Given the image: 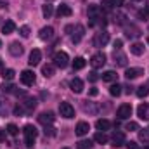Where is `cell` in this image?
<instances>
[{"mask_svg": "<svg viewBox=\"0 0 149 149\" xmlns=\"http://www.w3.org/2000/svg\"><path fill=\"white\" fill-rule=\"evenodd\" d=\"M23 132H24V142H26V146L31 148V146L35 144V139H37V135H38L37 128H35L33 125H24Z\"/></svg>", "mask_w": 149, "mask_h": 149, "instance_id": "6da1fadb", "label": "cell"}, {"mask_svg": "<svg viewBox=\"0 0 149 149\" xmlns=\"http://www.w3.org/2000/svg\"><path fill=\"white\" fill-rule=\"evenodd\" d=\"M68 64H70V56H68L66 52L61 50V52H56V54H54V66L64 70Z\"/></svg>", "mask_w": 149, "mask_h": 149, "instance_id": "7a4b0ae2", "label": "cell"}, {"mask_svg": "<svg viewBox=\"0 0 149 149\" xmlns=\"http://www.w3.org/2000/svg\"><path fill=\"white\" fill-rule=\"evenodd\" d=\"M59 113L63 118H74V108L70 104V102H61L59 104Z\"/></svg>", "mask_w": 149, "mask_h": 149, "instance_id": "3957f363", "label": "cell"}, {"mask_svg": "<svg viewBox=\"0 0 149 149\" xmlns=\"http://www.w3.org/2000/svg\"><path fill=\"white\" fill-rule=\"evenodd\" d=\"M90 64H92V68H95V70L102 68V66L106 64V56H104L102 52H97V54H94V56L90 57Z\"/></svg>", "mask_w": 149, "mask_h": 149, "instance_id": "277c9868", "label": "cell"}, {"mask_svg": "<svg viewBox=\"0 0 149 149\" xmlns=\"http://www.w3.org/2000/svg\"><path fill=\"white\" fill-rule=\"evenodd\" d=\"M109 42V33L108 31H99V33H95V37H94V45L95 47H104L106 43Z\"/></svg>", "mask_w": 149, "mask_h": 149, "instance_id": "5b68a950", "label": "cell"}, {"mask_svg": "<svg viewBox=\"0 0 149 149\" xmlns=\"http://www.w3.org/2000/svg\"><path fill=\"white\" fill-rule=\"evenodd\" d=\"M116 116H118L120 120L130 118V116H132V106H130V104H121V106L118 108V111H116Z\"/></svg>", "mask_w": 149, "mask_h": 149, "instance_id": "8992f818", "label": "cell"}, {"mask_svg": "<svg viewBox=\"0 0 149 149\" xmlns=\"http://www.w3.org/2000/svg\"><path fill=\"white\" fill-rule=\"evenodd\" d=\"M54 120H56V116H54V113L52 111H43L40 116H38V121L42 123V125H52L54 123Z\"/></svg>", "mask_w": 149, "mask_h": 149, "instance_id": "52a82bcc", "label": "cell"}, {"mask_svg": "<svg viewBox=\"0 0 149 149\" xmlns=\"http://www.w3.org/2000/svg\"><path fill=\"white\" fill-rule=\"evenodd\" d=\"M21 81H23L26 87L33 85V83H35V73H33V71H30V70H24V71L21 73Z\"/></svg>", "mask_w": 149, "mask_h": 149, "instance_id": "ba28073f", "label": "cell"}, {"mask_svg": "<svg viewBox=\"0 0 149 149\" xmlns=\"http://www.w3.org/2000/svg\"><path fill=\"white\" fill-rule=\"evenodd\" d=\"M23 52H24V49H23V45H21L19 42H12V43L9 45V54H10V56L19 57Z\"/></svg>", "mask_w": 149, "mask_h": 149, "instance_id": "9c48e42d", "label": "cell"}, {"mask_svg": "<svg viewBox=\"0 0 149 149\" xmlns=\"http://www.w3.org/2000/svg\"><path fill=\"white\" fill-rule=\"evenodd\" d=\"M141 74H144V70H142V68H128V70L125 71L127 80H135V78H139Z\"/></svg>", "mask_w": 149, "mask_h": 149, "instance_id": "30bf717a", "label": "cell"}, {"mask_svg": "<svg viewBox=\"0 0 149 149\" xmlns=\"http://www.w3.org/2000/svg\"><path fill=\"white\" fill-rule=\"evenodd\" d=\"M88 130H90V125H88L87 121H80V123L76 125V128H74V134H76L78 137H81V135H87Z\"/></svg>", "mask_w": 149, "mask_h": 149, "instance_id": "8fae6325", "label": "cell"}, {"mask_svg": "<svg viewBox=\"0 0 149 149\" xmlns=\"http://www.w3.org/2000/svg\"><path fill=\"white\" fill-rule=\"evenodd\" d=\"M111 139H113V148H121L125 144V134L123 132H114Z\"/></svg>", "mask_w": 149, "mask_h": 149, "instance_id": "7c38bea8", "label": "cell"}, {"mask_svg": "<svg viewBox=\"0 0 149 149\" xmlns=\"http://www.w3.org/2000/svg\"><path fill=\"white\" fill-rule=\"evenodd\" d=\"M113 59H114V64L116 66H127V56L125 54H121L120 50H114V54H113Z\"/></svg>", "mask_w": 149, "mask_h": 149, "instance_id": "4fadbf2b", "label": "cell"}, {"mask_svg": "<svg viewBox=\"0 0 149 149\" xmlns=\"http://www.w3.org/2000/svg\"><path fill=\"white\" fill-rule=\"evenodd\" d=\"M141 33H142V31H141L137 26H134V24H130V26L125 24V35H127V37L137 38V37H141Z\"/></svg>", "mask_w": 149, "mask_h": 149, "instance_id": "5bb4252c", "label": "cell"}, {"mask_svg": "<svg viewBox=\"0 0 149 149\" xmlns=\"http://www.w3.org/2000/svg\"><path fill=\"white\" fill-rule=\"evenodd\" d=\"M83 35H85V28H83L81 24H76L74 33H73V37H71V42H73V43H78V42L83 38Z\"/></svg>", "mask_w": 149, "mask_h": 149, "instance_id": "9a60e30c", "label": "cell"}, {"mask_svg": "<svg viewBox=\"0 0 149 149\" xmlns=\"http://www.w3.org/2000/svg\"><path fill=\"white\" fill-rule=\"evenodd\" d=\"M52 37H54V28L52 26H45V28L40 30V40L47 42V40H50Z\"/></svg>", "mask_w": 149, "mask_h": 149, "instance_id": "2e32d148", "label": "cell"}, {"mask_svg": "<svg viewBox=\"0 0 149 149\" xmlns=\"http://www.w3.org/2000/svg\"><path fill=\"white\" fill-rule=\"evenodd\" d=\"M40 61H42V52H40L38 49H33V50H31V54H30V61H28V63H30V66H37Z\"/></svg>", "mask_w": 149, "mask_h": 149, "instance_id": "e0dca14e", "label": "cell"}, {"mask_svg": "<svg viewBox=\"0 0 149 149\" xmlns=\"http://www.w3.org/2000/svg\"><path fill=\"white\" fill-rule=\"evenodd\" d=\"M71 14H73V10H71L70 5H66V3H61L59 5V9H57V16L59 17H70Z\"/></svg>", "mask_w": 149, "mask_h": 149, "instance_id": "ac0fdd59", "label": "cell"}, {"mask_svg": "<svg viewBox=\"0 0 149 149\" xmlns=\"http://www.w3.org/2000/svg\"><path fill=\"white\" fill-rule=\"evenodd\" d=\"M70 87H71V90H73L74 94L83 92V81H81L80 78H73V80L70 81Z\"/></svg>", "mask_w": 149, "mask_h": 149, "instance_id": "d6986e66", "label": "cell"}, {"mask_svg": "<svg viewBox=\"0 0 149 149\" xmlns=\"http://www.w3.org/2000/svg\"><path fill=\"white\" fill-rule=\"evenodd\" d=\"M137 114L141 120H149V104H141L137 108Z\"/></svg>", "mask_w": 149, "mask_h": 149, "instance_id": "ffe728a7", "label": "cell"}, {"mask_svg": "<svg viewBox=\"0 0 149 149\" xmlns=\"http://www.w3.org/2000/svg\"><path fill=\"white\" fill-rule=\"evenodd\" d=\"M54 73H56V66H54V64H43V66H42V74H43L45 78L54 76Z\"/></svg>", "mask_w": 149, "mask_h": 149, "instance_id": "44dd1931", "label": "cell"}, {"mask_svg": "<svg viewBox=\"0 0 149 149\" xmlns=\"http://www.w3.org/2000/svg\"><path fill=\"white\" fill-rule=\"evenodd\" d=\"M14 30H16V24H14V21H5V23L2 24V33H5V35H10V33H14Z\"/></svg>", "mask_w": 149, "mask_h": 149, "instance_id": "7402d4cb", "label": "cell"}, {"mask_svg": "<svg viewBox=\"0 0 149 149\" xmlns=\"http://www.w3.org/2000/svg\"><path fill=\"white\" fill-rule=\"evenodd\" d=\"M130 52H132L134 56H142V54H144V45L139 43V42H135V43L130 45Z\"/></svg>", "mask_w": 149, "mask_h": 149, "instance_id": "603a6c76", "label": "cell"}, {"mask_svg": "<svg viewBox=\"0 0 149 149\" xmlns=\"http://www.w3.org/2000/svg\"><path fill=\"white\" fill-rule=\"evenodd\" d=\"M102 80H104V81H108V83H113V81H116V80H118V74H116V71L109 70V71L102 73Z\"/></svg>", "mask_w": 149, "mask_h": 149, "instance_id": "cb8c5ba5", "label": "cell"}, {"mask_svg": "<svg viewBox=\"0 0 149 149\" xmlns=\"http://www.w3.org/2000/svg\"><path fill=\"white\" fill-rule=\"evenodd\" d=\"M95 127H97L99 130H102V132H104V130H109V128H111V121H109V120H104V118H102V120H97Z\"/></svg>", "mask_w": 149, "mask_h": 149, "instance_id": "d4e9b609", "label": "cell"}, {"mask_svg": "<svg viewBox=\"0 0 149 149\" xmlns=\"http://www.w3.org/2000/svg\"><path fill=\"white\" fill-rule=\"evenodd\" d=\"M35 106H37V101H35V99H31V97H26V99H24V102H23V108L26 109V113L31 111V109H35Z\"/></svg>", "mask_w": 149, "mask_h": 149, "instance_id": "484cf974", "label": "cell"}, {"mask_svg": "<svg viewBox=\"0 0 149 149\" xmlns=\"http://www.w3.org/2000/svg\"><path fill=\"white\" fill-rule=\"evenodd\" d=\"M94 141H95L97 144H106V142H108V135H106L104 132H97V134L94 135Z\"/></svg>", "mask_w": 149, "mask_h": 149, "instance_id": "4316f807", "label": "cell"}, {"mask_svg": "<svg viewBox=\"0 0 149 149\" xmlns=\"http://www.w3.org/2000/svg\"><path fill=\"white\" fill-rule=\"evenodd\" d=\"M121 85H118V83H113L111 87H109V94H111L113 97H118V95H121Z\"/></svg>", "mask_w": 149, "mask_h": 149, "instance_id": "83f0119b", "label": "cell"}, {"mask_svg": "<svg viewBox=\"0 0 149 149\" xmlns=\"http://www.w3.org/2000/svg\"><path fill=\"white\" fill-rule=\"evenodd\" d=\"M83 109H85L87 113H92V114H95L99 108H97L94 102H88V101H85V102H83Z\"/></svg>", "mask_w": 149, "mask_h": 149, "instance_id": "f1b7e54d", "label": "cell"}, {"mask_svg": "<svg viewBox=\"0 0 149 149\" xmlns=\"http://www.w3.org/2000/svg\"><path fill=\"white\" fill-rule=\"evenodd\" d=\"M92 146H94V144H92L90 139H83V141H80V142L76 144V149H90Z\"/></svg>", "mask_w": 149, "mask_h": 149, "instance_id": "f546056e", "label": "cell"}, {"mask_svg": "<svg viewBox=\"0 0 149 149\" xmlns=\"http://www.w3.org/2000/svg\"><path fill=\"white\" fill-rule=\"evenodd\" d=\"M83 68H85V59L83 57H74L73 70H83Z\"/></svg>", "mask_w": 149, "mask_h": 149, "instance_id": "4dcf8cb0", "label": "cell"}, {"mask_svg": "<svg viewBox=\"0 0 149 149\" xmlns=\"http://www.w3.org/2000/svg\"><path fill=\"white\" fill-rule=\"evenodd\" d=\"M148 95H149V87L148 85H142V87L137 88V97L142 99V97H148Z\"/></svg>", "mask_w": 149, "mask_h": 149, "instance_id": "1f68e13d", "label": "cell"}, {"mask_svg": "<svg viewBox=\"0 0 149 149\" xmlns=\"http://www.w3.org/2000/svg\"><path fill=\"white\" fill-rule=\"evenodd\" d=\"M52 12H54V9H52V5H50V3H45V5L42 7V14H43V17H50V16H52Z\"/></svg>", "mask_w": 149, "mask_h": 149, "instance_id": "d6a6232c", "label": "cell"}, {"mask_svg": "<svg viewBox=\"0 0 149 149\" xmlns=\"http://www.w3.org/2000/svg\"><path fill=\"white\" fill-rule=\"evenodd\" d=\"M14 70H10V68H7V70H5V68H3V70H2V78H3V80H12V78H14Z\"/></svg>", "mask_w": 149, "mask_h": 149, "instance_id": "836d02e7", "label": "cell"}, {"mask_svg": "<svg viewBox=\"0 0 149 149\" xmlns=\"http://www.w3.org/2000/svg\"><path fill=\"white\" fill-rule=\"evenodd\" d=\"M2 92H3V94H14V92H16V87H14L12 83H3V85H2Z\"/></svg>", "mask_w": 149, "mask_h": 149, "instance_id": "e575fe53", "label": "cell"}, {"mask_svg": "<svg viewBox=\"0 0 149 149\" xmlns=\"http://www.w3.org/2000/svg\"><path fill=\"white\" fill-rule=\"evenodd\" d=\"M101 10L111 12V10H113V3H111V0H102V3H101Z\"/></svg>", "mask_w": 149, "mask_h": 149, "instance_id": "d590c367", "label": "cell"}, {"mask_svg": "<svg viewBox=\"0 0 149 149\" xmlns=\"http://www.w3.org/2000/svg\"><path fill=\"white\" fill-rule=\"evenodd\" d=\"M12 113H14L16 116H23V114L26 113V109L23 108V104H17V106H14V109H12Z\"/></svg>", "mask_w": 149, "mask_h": 149, "instance_id": "8d00e7d4", "label": "cell"}, {"mask_svg": "<svg viewBox=\"0 0 149 149\" xmlns=\"http://www.w3.org/2000/svg\"><path fill=\"white\" fill-rule=\"evenodd\" d=\"M139 139L142 142H149V130H139Z\"/></svg>", "mask_w": 149, "mask_h": 149, "instance_id": "74e56055", "label": "cell"}, {"mask_svg": "<svg viewBox=\"0 0 149 149\" xmlns=\"http://www.w3.org/2000/svg\"><path fill=\"white\" fill-rule=\"evenodd\" d=\"M7 132H9L10 135H17V132H19V128H17V127H16L14 123H9V125H7Z\"/></svg>", "mask_w": 149, "mask_h": 149, "instance_id": "f35d334b", "label": "cell"}, {"mask_svg": "<svg viewBox=\"0 0 149 149\" xmlns=\"http://www.w3.org/2000/svg\"><path fill=\"white\" fill-rule=\"evenodd\" d=\"M19 35L23 38H28L30 37V28H28V26H21V28H19Z\"/></svg>", "mask_w": 149, "mask_h": 149, "instance_id": "ab89813d", "label": "cell"}, {"mask_svg": "<svg viewBox=\"0 0 149 149\" xmlns=\"http://www.w3.org/2000/svg\"><path fill=\"white\" fill-rule=\"evenodd\" d=\"M127 130H130V132H134V130H139V125L135 123V121H130V123H127V127H125Z\"/></svg>", "mask_w": 149, "mask_h": 149, "instance_id": "60d3db41", "label": "cell"}, {"mask_svg": "<svg viewBox=\"0 0 149 149\" xmlns=\"http://www.w3.org/2000/svg\"><path fill=\"white\" fill-rule=\"evenodd\" d=\"M88 80L90 81H97L99 80V74L95 73V71H92V73H88Z\"/></svg>", "mask_w": 149, "mask_h": 149, "instance_id": "b9f144b4", "label": "cell"}, {"mask_svg": "<svg viewBox=\"0 0 149 149\" xmlns=\"http://www.w3.org/2000/svg\"><path fill=\"white\" fill-rule=\"evenodd\" d=\"M113 7H121L123 3H125V0H111Z\"/></svg>", "mask_w": 149, "mask_h": 149, "instance_id": "7bdbcfd3", "label": "cell"}, {"mask_svg": "<svg viewBox=\"0 0 149 149\" xmlns=\"http://www.w3.org/2000/svg\"><path fill=\"white\" fill-rule=\"evenodd\" d=\"M121 45H123V42H121V40H114V50H120V49H121Z\"/></svg>", "mask_w": 149, "mask_h": 149, "instance_id": "ee69618b", "label": "cell"}, {"mask_svg": "<svg viewBox=\"0 0 149 149\" xmlns=\"http://www.w3.org/2000/svg\"><path fill=\"white\" fill-rule=\"evenodd\" d=\"M47 134H49V135H56V132H54L52 127H45V135H47Z\"/></svg>", "mask_w": 149, "mask_h": 149, "instance_id": "f6af8a7d", "label": "cell"}, {"mask_svg": "<svg viewBox=\"0 0 149 149\" xmlns=\"http://www.w3.org/2000/svg\"><path fill=\"white\" fill-rule=\"evenodd\" d=\"M127 148L128 149H139V146H137V142H127Z\"/></svg>", "mask_w": 149, "mask_h": 149, "instance_id": "bcb514c9", "label": "cell"}, {"mask_svg": "<svg viewBox=\"0 0 149 149\" xmlns=\"http://www.w3.org/2000/svg\"><path fill=\"white\" fill-rule=\"evenodd\" d=\"M88 94H90L92 97H95V95L99 94V90H97V88H90V90H88Z\"/></svg>", "mask_w": 149, "mask_h": 149, "instance_id": "7dc6e473", "label": "cell"}, {"mask_svg": "<svg viewBox=\"0 0 149 149\" xmlns=\"http://www.w3.org/2000/svg\"><path fill=\"white\" fill-rule=\"evenodd\" d=\"M3 139H5V134H3V130H2V128H0V142H2V141H3Z\"/></svg>", "mask_w": 149, "mask_h": 149, "instance_id": "c3c4849f", "label": "cell"}, {"mask_svg": "<svg viewBox=\"0 0 149 149\" xmlns=\"http://www.w3.org/2000/svg\"><path fill=\"white\" fill-rule=\"evenodd\" d=\"M5 5H7V2H2V0H0V9H3Z\"/></svg>", "mask_w": 149, "mask_h": 149, "instance_id": "681fc988", "label": "cell"}, {"mask_svg": "<svg viewBox=\"0 0 149 149\" xmlns=\"http://www.w3.org/2000/svg\"><path fill=\"white\" fill-rule=\"evenodd\" d=\"M144 12H146V16L149 17V5H146V10H144Z\"/></svg>", "mask_w": 149, "mask_h": 149, "instance_id": "f907efd6", "label": "cell"}, {"mask_svg": "<svg viewBox=\"0 0 149 149\" xmlns=\"http://www.w3.org/2000/svg\"><path fill=\"white\" fill-rule=\"evenodd\" d=\"M0 47H2V40H0Z\"/></svg>", "mask_w": 149, "mask_h": 149, "instance_id": "816d5d0a", "label": "cell"}, {"mask_svg": "<svg viewBox=\"0 0 149 149\" xmlns=\"http://www.w3.org/2000/svg\"><path fill=\"white\" fill-rule=\"evenodd\" d=\"M45 2H47V3H49V2H50V0H45Z\"/></svg>", "mask_w": 149, "mask_h": 149, "instance_id": "f5cc1de1", "label": "cell"}, {"mask_svg": "<svg viewBox=\"0 0 149 149\" xmlns=\"http://www.w3.org/2000/svg\"><path fill=\"white\" fill-rule=\"evenodd\" d=\"M135 2H142V0H135Z\"/></svg>", "mask_w": 149, "mask_h": 149, "instance_id": "db71d44e", "label": "cell"}, {"mask_svg": "<svg viewBox=\"0 0 149 149\" xmlns=\"http://www.w3.org/2000/svg\"><path fill=\"white\" fill-rule=\"evenodd\" d=\"M0 66H2V61H0Z\"/></svg>", "mask_w": 149, "mask_h": 149, "instance_id": "11a10c76", "label": "cell"}, {"mask_svg": "<svg viewBox=\"0 0 149 149\" xmlns=\"http://www.w3.org/2000/svg\"><path fill=\"white\" fill-rule=\"evenodd\" d=\"M148 43H149V38H148Z\"/></svg>", "mask_w": 149, "mask_h": 149, "instance_id": "9f6ffc18", "label": "cell"}, {"mask_svg": "<svg viewBox=\"0 0 149 149\" xmlns=\"http://www.w3.org/2000/svg\"><path fill=\"white\" fill-rule=\"evenodd\" d=\"M63 149H68V148H63Z\"/></svg>", "mask_w": 149, "mask_h": 149, "instance_id": "6f0895ef", "label": "cell"}, {"mask_svg": "<svg viewBox=\"0 0 149 149\" xmlns=\"http://www.w3.org/2000/svg\"><path fill=\"white\" fill-rule=\"evenodd\" d=\"M146 149H149V146H148V148H146Z\"/></svg>", "mask_w": 149, "mask_h": 149, "instance_id": "680465c9", "label": "cell"}]
</instances>
